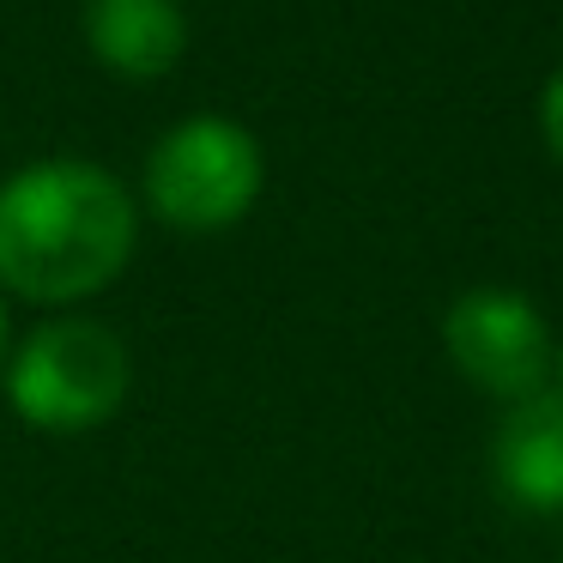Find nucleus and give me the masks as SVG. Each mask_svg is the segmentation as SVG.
I'll list each match as a JSON object with an SVG mask.
<instances>
[{
    "label": "nucleus",
    "instance_id": "8",
    "mask_svg": "<svg viewBox=\"0 0 563 563\" xmlns=\"http://www.w3.org/2000/svg\"><path fill=\"white\" fill-rule=\"evenodd\" d=\"M13 357V316H7V297H0V369Z\"/></svg>",
    "mask_w": 563,
    "mask_h": 563
},
{
    "label": "nucleus",
    "instance_id": "4",
    "mask_svg": "<svg viewBox=\"0 0 563 563\" xmlns=\"http://www.w3.org/2000/svg\"><path fill=\"white\" fill-rule=\"evenodd\" d=\"M558 333H551L545 309L515 285H466L449 309H442V352L461 369L466 388L485 400L515 406L539 394L558 376Z\"/></svg>",
    "mask_w": 563,
    "mask_h": 563
},
{
    "label": "nucleus",
    "instance_id": "7",
    "mask_svg": "<svg viewBox=\"0 0 563 563\" xmlns=\"http://www.w3.org/2000/svg\"><path fill=\"white\" fill-rule=\"evenodd\" d=\"M539 134H545V152L563 164V67L545 79V91H539Z\"/></svg>",
    "mask_w": 563,
    "mask_h": 563
},
{
    "label": "nucleus",
    "instance_id": "5",
    "mask_svg": "<svg viewBox=\"0 0 563 563\" xmlns=\"http://www.w3.org/2000/svg\"><path fill=\"white\" fill-rule=\"evenodd\" d=\"M490 478L521 515H563V345L558 376L527 400L503 406L490 437Z\"/></svg>",
    "mask_w": 563,
    "mask_h": 563
},
{
    "label": "nucleus",
    "instance_id": "2",
    "mask_svg": "<svg viewBox=\"0 0 563 563\" xmlns=\"http://www.w3.org/2000/svg\"><path fill=\"white\" fill-rule=\"evenodd\" d=\"M0 382H7V406L19 412V424L43 437H86L122 412L134 388V357L110 321L55 316L13 345Z\"/></svg>",
    "mask_w": 563,
    "mask_h": 563
},
{
    "label": "nucleus",
    "instance_id": "6",
    "mask_svg": "<svg viewBox=\"0 0 563 563\" xmlns=\"http://www.w3.org/2000/svg\"><path fill=\"white\" fill-rule=\"evenodd\" d=\"M86 49L115 79H164L188 55L183 0H86Z\"/></svg>",
    "mask_w": 563,
    "mask_h": 563
},
{
    "label": "nucleus",
    "instance_id": "1",
    "mask_svg": "<svg viewBox=\"0 0 563 563\" xmlns=\"http://www.w3.org/2000/svg\"><path fill=\"white\" fill-rule=\"evenodd\" d=\"M140 243V200L86 158H37L0 183V297L86 303L110 291Z\"/></svg>",
    "mask_w": 563,
    "mask_h": 563
},
{
    "label": "nucleus",
    "instance_id": "3",
    "mask_svg": "<svg viewBox=\"0 0 563 563\" xmlns=\"http://www.w3.org/2000/svg\"><path fill=\"white\" fill-rule=\"evenodd\" d=\"M267 183L261 140L231 115H188L146 152L140 195L158 224L183 236H219L243 224Z\"/></svg>",
    "mask_w": 563,
    "mask_h": 563
}]
</instances>
